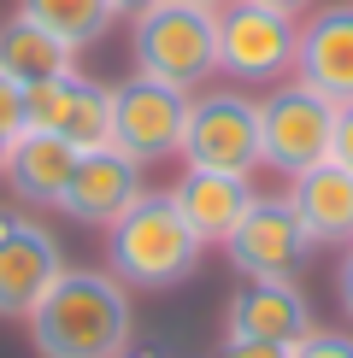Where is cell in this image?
Masks as SVG:
<instances>
[{"instance_id":"13","label":"cell","mask_w":353,"mask_h":358,"mask_svg":"<svg viewBox=\"0 0 353 358\" xmlns=\"http://www.w3.org/2000/svg\"><path fill=\"white\" fill-rule=\"evenodd\" d=\"M176 212H183V223L200 235V241H224V235L242 223V212L254 206V188H247V176H230V171H195L188 165V176L171 188Z\"/></svg>"},{"instance_id":"23","label":"cell","mask_w":353,"mask_h":358,"mask_svg":"<svg viewBox=\"0 0 353 358\" xmlns=\"http://www.w3.org/2000/svg\"><path fill=\"white\" fill-rule=\"evenodd\" d=\"M218 358H289V347H277V341H224L218 347Z\"/></svg>"},{"instance_id":"25","label":"cell","mask_w":353,"mask_h":358,"mask_svg":"<svg viewBox=\"0 0 353 358\" xmlns=\"http://www.w3.org/2000/svg\"><path fill=\"white\" fill-rule=\"evenodd\" d=\"M254 6H271V12H283V18H294V12H306L312 0H254Z\"/></svg>"},{"instance_id":"18","label":"cell","mask_w":353,"mask_h":358,"mask_svg":"<svg viewBox=\"0 0 353 358\" xmlns=\"http://www.w3.org/2000/svg\"><path fill=\"white\" fill-rule=\"evenodd\" d=\"M77 153H95V147H112V88L106 83H88L77 88V106H71L65 129H59Z\"/></svg>"},{"instance_id":"10","label":"cell","mask_w":353,"mask_h":358,"mask_svg":"<svg viewBox=\"0 0 353 358\" xmlns=\"http://www.w3.org/2000/svg\"><path fill=\"white\" fill-rule=\"evenodd\" d=\"M230 335L277 341V347H294L300 335H312V311H306V294L294 288V276H242L230 300Z\"/></svg>"},{"instance_id":"19","label":"cell","mask_w":353,"mask_h":358,"mask_svg":"<svg viewBox=\"0 0 353 358\" xmlns=\"http://www.w3.org/2000/svg\"><path fill=\"white\" fill-rule=\"evenodd\" d=\"M77 88H83L77 71H59V77H48V83H29L24 88V129H53L59 136L71 106H77Z\"/></svg>"},{"instance_id":"16","label":"cell","mask_w":353,"mask_h":358,"mask_svg":"<svg viewBox=\"0 0 353 358\" xmlns=\"http://www.w3.org/2000/svg\"><path fill=\"white\" fill-rule=\"evenodd\" d=\"M59 71H71V48L59 36H48L41 24H29L24 12L0 24V77H12L18 88H29V83L59 77Z\"/></svg>"},{"instance_id":"28","label":"cell","mask_w":353,"mask_h":358,"mask_svg":"<svg viewBox=\"0 0 353 358\" xmlns=\"http://www.w3.org/2000/svg\"><path fill=\"white\" fill-rule=\"evenodd\" d=\"M195 6H206V12H224V6H230V0H195Z\"/></svg>"},{"instance_id":"5","label":"cell","mask_w":353,"mask_h":358,"mask_svg":"<svg viewBox=\"0 0 353 358\" xmlns=\"http://www.w3.org/2000/svg\"><path fill=\"white\" fill-rule=\"evenodd\" d=\"M294 48H300V29L294 18L254 0H230L218 12V71L242 83H277L294 71Z\"/></svg>"},{"instance_id":"4","label":"cell","mask_w":353,"mask_h":358,"mask_svg":"<svg viewBox=\"0 0 353 358\" xmlns=\"http://www.w3.org/2000/svg\"><path fill=\"white\" fill-rule=\"evenodd\" d=\"M335 136V100H324L306 83H283L277 94L259 100V165L300 176L330 159Z\"/></svg>"},{"instance_id":"8","label":"cell","mask_w":353,"mask_h":358,"mask_svg":"<svg viewBox=\"0 0 353 358\" xmlns=\"http://www.w3.org/2000/svg\"><path fill=\"white\" fill-rule=\"evenodd\" d=\"M224 252L242 276H294V264L312 252V235H306V223L289 200H259L254 194L242 223L224 235Z\"/></svg>"},{"instance_id":"26","label":"cell","mask_w":353,"mask_h":358,"mask_svg":"<svg viewBox=\"0 0 353 358\" xmlns=\"http://www.w3.org/2000/svg\"><path fill=\"white\" fill-rule=\"evenodd\" d=\"M118 12H130V18H136V12H147V6H159V0H112Z\"/></svg>"},{"instance_id":"17","label":"cell","mask_w":353,"mask_h":358,"mask_svg":"<svg viewBox=\"0 0 353 358\" xmlns=\"http://www.w3.org/2000/svg\"><path fill=\"white\" fill-rule=\"evenodd\" d=\"M18 12H24L29 24H41L48 36H59L71 53L88 48V41H100V36H106V24L118 18L112 0H18Z\"/></svg>"},{"instance_id":"2","label":"cell","mask_w":353,"mask_h":358,"mask_svg":"<svg viewBox=\"0 0 353 358\" xmlns=\"http://www.w3.org/2000/svg\"><path fill=\"white\" fill-rule=\"evenodd\" d=\"M200 235L183 223L171 194H136L106 223V264L124 288H176L200 264Z\"/></svg>"},{"instance_id":"29","label":"cell","mask_w":353,"mask_h":358,"mask_svg":"<svg viewBox=\"0 0 353 358\" xmlns=\"http://www.w3.org/2000/svg\"><path fill=\"white\" fill-rule=\"evenodd\" d=\"M124 358H153V352H124Z\"/></svg>"},{"instance_id":"6","label":"cell","mask_w":353,"mask_h":358,"mask_svg":"<svg viewBox=\"0 0 353 358\" xmlns=\"http://www.w3.org/2000/svg\"><path fill=\"white\" fill-rule=\"evenodd\" d=\"M176 153L195 171H230L247 176L259 165V106L242 94H200L188 100V124Z\"/></svg>"},{"instance_id":"24","label":"cell","mask_w":353,"mask_h":358,"mask_svg":"<svg viewBox=\"0 0 353 358\" xmlns=\"http://www.w3.org/2000/svg\"><path fill=\"white\" fill-rule=\"evenodd\" d=\"M335 294H342V311L353 317V252L342 259V276H335Z\"/></svg>"},{"instance_id":"15","label":"cell","mask_w":353,"mask_h":358,"mask_svg":"<svg viewBox=\"0 0 353 358\" xmlns=\"http://www.w3.org/2000/svg\"><path fill=\"white\" fill-rule=\"evenodd\" d=\"M289 206L300 212L312 247H324V241H353V171H347V165L324 159V165L300 171V176H294Z\"/></svg>"},{"instance_id":"21","label":"cell","mask_w":353,"mask_h":358,"mask_svg":"<svg viewBox=\"0 0 353 358\" xmlns=\"http://www.w3.org/2000/svg\"><path fill=\"white\" fill-rule=\"evenodd\" d=\"M0 129H6V136H18V129H24V88L12 83V77H0Z\"/></svg>"},{"instance_id":"22","label":"cell","mask_w":353,"mask_h":358,"mask_svg":"<svg viewBox=\"0 0 353 358\" xmlns=\"http://www.w3.org/2000/svg\"><path fill=\"white\" fill-rule=\"evenodd\" d=\"M330 159L353 171V100H347V106H335V136H330Z\"/></svg>"},{"instance_id":"3","label":"cell","mask_w":353,"mask_h":358,"mask_svg":"<svg viewBox=\"0 0 353 358\" xmlns=\"http://www.w3.org/2000/svg\"><path fill=\"white\" fill-rule=\"evenodd\" d=\"M136 65L141 77L188 88L218 71V12L195 0H159L136 12Z\"/></svg>"},{"instance_id":"11","label":"cell","mask_w":353,"mask_h":358,"mask_svg":"<svg viewBox=\"0 0 353 358\" xmlns=\"http://www.w3.org/2000/svg\"><path fill=\"white\" fill-rule=\"evenodd\" d=\"M136 194H141V165L124 147H95V153H77V171H71L65 194H59V212L106 229Z\"/></svg>"},{"instance_id":"20","label":"cell","mask_w":353,"mask_h":358,"mask_svg":"<svg viewBox=\"0 0 353 358\" xmlns=\"http://www.w3.org/2000/svg\"><path fill=\"white\" fill-rule=\"evenodd\" d=\"M289 358H353V335H335V329H312L289 347Z\"/></svg>"},{"instance_id":"14","label":"cell","mask_w":353,"mask_h":358,"mask_svg":"<svg viewBox=\"0 0 353 358\" xmlns=\"http://www.w3.org/2000/svg\"><path fill=\"white\" fill-rule=\"evenodd\" d=\"M71 171H77V147L53 129H18L12 136V159H6V182L18 188V200L29 206H59Z\"/></svg>"},{"instance_id":"7","label":"cell","mask_w":353,"mask_h":358,"mask_svg":"<svg viewBox=\"0 0 353 358\" xmlns=\"http://www.w3.org/2000/svg\"><path fill=\"white\" fill-rule=\"evenodd\" d=\"M183 124H188V94L171 83L136 77L112 88V147H124L136 165L171 159L183 147Z\"/></svg>"},{"instance_id":"27","label":"cell","mask_w":353,"mask_h":358,"mask_svg":"<svg viewBox=\"0 0 353 358\" xmlns=\"http://www.w3.org/2000/svg\"><path fill=\"white\" fill-rule=\"evenodd\" d=\"M6 159H12V136L0 129V176H6Z\"/></svg>"},{"instance_id":"9","label":"cell","mask_w":353,"mask_h":358,"mask_svg":"<svg viewBox=\"0 0 353 358\" xmlns=\"http://www.w3.org/2000/svg\"><path fill=\"white\" fill-rule=\"evenodd\" d=\"M59 276H65V252L53 235L18 212H0V317H29Z\"/></svg>"},{"instance_id":"1","label":"cell","mask_w":353,"mask_h":358,"mask_svg":"<svg viewBox=\"0 0 353 358\" xmlns=\"http://www.w3.org/2000/svg\"><path fill=\"white\" fill-rule=\"evenodd\" d=\"M24 323L41 358H124L136 335L130 294L112 271H65Z\"/></svg>"},{"instance_id":"12","label":"cell","mask_w":353,"mask_h":358,"mask_svg":"<svg viewBox=\"0 0 353 358\" xmlns=\"http://www.w3.org/2000/svg\"><path fill=\"white\" fill-rule=\"evenodd\" d=\"M294 77L306 88H318L324 100H335V106L353 100V6H318L300 24Z\"/></svg>"}]
</instances>
